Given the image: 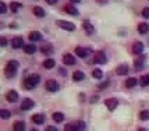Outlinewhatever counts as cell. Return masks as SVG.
Masks as SVG:
<instances>
[{
    "label": "cell",
    "mask_w": 149,
    "mask_h": 131,
    "mask_svg": "<svg viewBox=\"0 0 149 131\" xmlns=\"http://www.w3.org/2000/svg\"><path fill=\"white\" fill-rule=\"evenodd\" d=\"M39 81H40V77H39L38 74H31V75H28L24 81V86H25L26 89H33V88H36V85L39 84Z\"/></svg>",
    "instance_id": "6da1fadb"
},
{
    "label": "cell",
    "mask_w": 149,
    "mask_h": 131,
    "mask_svg": "<svg viewBox=\"0 0 149 131\" xmlns=\"http://www.w3.org/2000/svg\"><path fill=\"white\" fill-rule=\"evenodd\" d=\"M17 68H18V61L10 60L6 66V75L8 78H13L14 75H15V72H17Z\"/></svg>",
    "instance_id": "7a4b0ae2"
},
{
    "label": "cell",
    "mask_w": 149,
    "mask_h": 131,
    "mask_svg": "<svg viewBox=\"0 0 149 131\" xmlns=\"http://www.w3.org/2000/svg\"><path fill=\"white\" fill-rule=\"evenodd\" d=\"M56 24H57V25L60 26V28L65 29V31H74V29H75V25H74L72 22H70V21L57 20V21H56Z\"/></svg>",
    "instance_id": "3957f363"
},
{
    "label": "cell",
    "mask_w": 149,
    "mask_h": 131,
    "mask_svg": "<svg viewBox=\"0 0 149 131\" xmlns=\"http://www.w3.org/2000/svg\"><path fill=\"white\" fill-rule=\"evenodd\" d=\"M106 61H107V59H106L104 52L99 50V52L95 53V56H93V63H96V64H104Z\"/></svg>",
    "instance_id": "277c9868"
},
{
    "label": "cell",
    "mask_w": 149,
    "mask_h": 131,
    "mask_svg": "<svg viewBox=\"0 0 149 131\" xmlns=\"http://www.w3.org/2000/svg\"><path fill=\"white\" fill-rule=\"evenodd\" d=\"M45 86H46V89H47L49 92L58 91V84H57V81H54V79H47V81H46V84H45Z\"/></svg>",
    "instance_id": "5b68a950"
},
{
    "label": "cell",
    "mask_w": 149,
    "mask_h": 131,
    "mask_svg": "<svg viewBox=\"0 0 149 131\" xmlns=\"http://www.w3.org/2000/svg\"><path fill=\"white\" fill-rule=\"evenodd\" d=\"M104 105H106V107H107L109 110H114L117 106H118V100H117L116 98H107L104 100Z\"/></svg>",
    "instance_id": "8992f818"
},
{
    "label": "cell",
    "mask_w": 149,
    "mask_h": 131,
    "mask_svg": "<svg viewBox=\"0 0 149 131\" xmlns=\"http://www.w3.org/2000/svg\"><path fill=\"white\" fill-rule=\"evenodd\" d=\"M131 52L134 54H141L143 52V43L142 42H134L131 46Z\"/></svg>",
    "instance_id": "52a82bcc"
},
{
    "label": "cell",
    "mask_w": 149,
    "mask_h": 131,
    "mask_svg": "<svg viewBox=\"0 0 149 131\" xmlns=\"http://www.w3.org/2000/svg\"><path fill=\"white\" fill-rule=\"evenodd\" d=\"M33 106H35V102H33L32 99L26 98L21 102V109H22V110H29V109H32Z\"/></svg>",
    "instance_id": "ba28073f"
},
{
    "label": "cell",
    "mask_w": 149,
    "mask_h": 131,
    "mask_svg": "<svg viewBox=\"0 0 149 131\" xmlns=\"http://www.w3.org/2000/svg\"><path fill=\"white\" fill-rule=\"evenodd\" d=\"M75 54H77L78 57H81V59H85L89 54V50L85 49V47H81V46H77L75 47Z\"/></svg>",
    "instance_id": "9c48e42d"
},
{
    "label": "cell",
    "mask_w": 149,
    "mask_h": 131,
    "mask_svg": "<svg viewBox=\"0 0 149 131\" xmlns=\"http://www.w3.org/2000/svg\"><path fill=\"white\" fill-rule=\"evenodd\" d=\"M63 61L67 66H72L75 63V57L72 54H70V53H65V54H63Z\"/></svg>",
    "instance_id": "30bf717a"
},
{
    "label": "cell",
    "mask_w": 149,
    "mask_h": 131,
    "mask_svg": "<svg viewBox=\"0 0 149 131\" xmlns=\"http://www.w3.org/2000/svg\"><path fill=\"white\" fill-rule=\"evenodd\" d=\"M7 100L10 102V103H14V102H17L18 100V93L17 91H8L7 92Z\"/></svg>",
    "instance_id": "8fae6325"
},
{
    "label": "cell",
    "mask_w": 149,
    "mask_h": 131,
    "mask_svg": "<svg viewBox=\"0 0 149 131\" xmlns=\"http://www.w3.org/2000/svg\"><path fill=\"white\" fill-rule=\"evenodd\" d=\"M22 45H24V40H22L21 36H14L13 39H11V46H13L14 49H18Z\"/></svg>",
    "instance_id": "7c38bea8"
},
{
    "label": "cell",
    "mask_w": 149,
    "mask_h": 131,
    "mask_svg": "<svg viewBox=\"0 0 149 131\" xmlns=\"http://www.w3.org/2000/svg\"><path fill=\"white\" fill-rule=\"evenodd\" d=\"M128 72V66L127 64H120L116 68V74L117 75H125Z\"/></svg>",
    "instance_id": "4fadbf2b"
},
{
    "label": "cell",
    "mask_w": 149,
    "mask_h": 131,
    "mask_svg": "<svg viewBox=\"0 0 149 131\" xmlns=\"http://www.w3.org/2000/svg\"><path fill=\"white\" fill-rule=\"evenodd\" d=\"M32 121L35 123V124H43V123H45V116L36 113V114H33L32 116Z\"/></svg>",
    "instance_id": "5bb4252c"
},
{
    "label": "cell",
    "mask_w": 149,
    "mask_h": 131,
    "mask_svg": "<svg viewBox=\"0 0 149 131\" xmlns=\"http://www.w3.org/2000/svg\"><path fill=\"white\" fill-rule=\"evenodd\" d=\"M13 130L14 131H25V123L21 121V120L15 121V123L13 124Z\"/></svg>",
    "instance_id": "9a60e30c"
},
{
    "label": "cell",
    "mask_w": 149,
    "mask_h": 131,
    "mask_svg": "<svg viewBox=\"0 0 149 131\" xmlns=\"http://www.w3.org/2000/svg\"><path fill=\"white\" fill-rule=\"evenodd\" d=\"M29 39H31V42H38L42 39V35L38 31H32V32H29Z\"/></svg>",
    "instance_id": "2e32d148"
},
{
    "label": "cell",
    "mask_w": 149,
    "mask_h": 131,
    "mask_svg": "<svg viewBox=\"0 0 149 131\" xmlns=\"http://www.w3.org/2000/svg\"><path fill=\"white\" fill-rule=\"evenodd\" d=\"M64 11L68 14H71V15H78V10L74 6H71V4H65Z\"/></svg>",
    "instance_id": "e0dca14e"
},
{
    "label": "cell",
    "mask_w": 149,
    "mask_h": 131,
    "mask_svg": "<svg viewBox=\"0 0 149 131\" xmlns=\"http://www.w3.org/2000/svg\"><path fill=\"white\" fill-rule=\"evenodd\" d=\"M24 52H25L26 54H33V53L36 52V46L32 45V43L25 45V46H24Z\"/></svg>",
    "instance_id": "ac0fdd59"
},
{
    "label": "cell",
    "mask_w": 149,
    "mask_h": 131,
    "mask_svg": "<svg viewBox=\"0 0 149 131\" xmlns=\"http://www.w3.org/2000/svg\"><path fill=\"white\" fill-rule=\"evenodd\" d=\"M82 26H84V29H85V32H86V33H92V32H93V25H92L89 21L85 20L84 22H82Z\"/></svg>",
    "instance_id": "d6986e66"
},
{
    "label": "cell",
    "mask_w": 149,
    "mask_h": 131,
    "mask_svg": "<svg viewBox=\"0 0 149 131\" xmlns=\"http://www.w3.org/2000/svg\"><path fill=\"white\" fill-rule=\"evenodd\" d=\"M40 52L43 53V54H46V56H49V54H52L53 53V47L52 45H45L40 47Z\"/></svg>",
    "instance_id": "ffe728a7"
},
{
    "label": "cell",
    "mask_w": 149,
    "mask_h": 131,
    "mask_svg": "<svg viewBox=\"0 0 149 131\" xmlns=\"http://www.w3.org/2000/svg\"><path fill=\"white\" fill-rule=\"evenodd\" d=\"M52 118L54 121H57V123H61L63 120H64V114L63 113H60V111H56V113H53Z\"/></svg>",
    "instance_id": "44dd1931"
},
{
    "label": "cell",
    "mask_w": 149,
    "mask_h": 131,
    "mask_svg": "<svg viewBox=\"0 0 149 131\" xmlns=\"http://www.w3.org/2000/svg\"><path fill=\"white\" fill-rule=\"evenodd\" d=\"M84 78H85V74L82 71H74V74H72V79L74 81H82Z\"/></svg>",
    "instance_id": "7402d4cb"
},
{
    "label": "cell",
    "mask_w": 149,
    "mask_h": 131,
    "mask_svg": "<svg viewBox=\"0 0 149 131\" xmlns=\"http://www.w3.org/2000/svg\"><path fill=\"white\" fill-rule=\"evenodd\" d=\"M148 31H149V25H148V24L141 22V24L138 25V32H139V33H148Z\"/></svg>",
    "instance_id": "603a6c76"
},
{
    "label": "cell",
    "mask_w": 149,
    "mask_h": 131,
    "mask_svg": "<svg viewBox=\"0 0 149 131\" xmlns=\"http://www.w3.org/2000/svg\"><path fill=\"white\" fill-rule=\"evenodd\" d=\"M54 64H56V61H54L53 59H46L45 61H43V67H45V68H47V70L53 68V67H54Z\"/></svg>",
    "instance_id": "cb8c5ba5"
},
{
    "label": "cell",
    "mask_w": 149,
    "mask_h": 131,
    "mask_svg": "<svg viewBox=\"0 0 149 131\" xmlns=\"http://www.w3.org/2000/svg\"><path fill=\"white\" fill-rule=\"evenodd\" d=\"M21 6H22V4L18 3V1H11V3H10V10H11L13 13H17L19 8H21Z\"/></svg>",
    "instance_id": "d4e9b609"
},
{
    "label": "cell",
    "mask_w": 149,
    "mask_h": 131,
    "mask_svg": "<svg viewBox=\"0 0 149 131\" xmlns=\"http://www.w3.org/2000/svg\"><path fill=\"white\" fill-rule=\"evenodd\" d=\"M0 117L3 118V120L10 118V117H11V111L7 110V109H1V110H0Z\"/></svg>",
    "instance_id": "484cf974"
},
{
    "label": "cell",
    "mask_w": 149,
    "mask_h": 131,
    "mask_svg": "<svg viewBox=\"0 0 149 131\" xmlns=\"http://www.w3.org/2000/svg\"><path fill=\"white\" fill-rule=\"evenodd\" d=\"M102 75H103V71L100 70V68H95L93 71H92V77L96 79H100L102 78Z\"/></svg>",
    "instance_id": "4316f807"
},
{
    "label": "cell",
    "mask_w": 149,
    "mask_h": 131,
    "mask_svg": "<svg viewBox=\"0 0 149 131\" xmlns=\"http://www.w3.org/2000/svg\"><path fill=\"white\" fill-rule=\"evenodd\" d=\"M33 14L36 15V17H43L45 15V11H43V8L42 7H33Z\"/></svg>",
    "instance_id": "83f0119b"
},
{
    "label": "cell",
    "mask_w": 149,
    "mask_h": 131,
    "mask_svg": "<svg viewBox=\"0 0 149 131\" xmlns=\"http://www.w3.org/2000/svg\"><path fill=\"white\" fill-rule=\"evenodd\" d=\"M135 85H136V78H134V77H132V78H128L125 81V86H127V88H134Z\"/></svg>",
    "instance_id": "f1b7e54d"
},
{
    "label": "cell",
    "mask_w": 149,
    "mask_h": 131,
    "mask_svg": "<svg viewBox=\"0 0 149 131\" xmlns=\"http://www.w3.org/2000/svg\"><path fill=\"white\" fill-rule=\"evenodd\" d=\"M139 82H141L142 86H148L149 85V75H142L141 79H139Z\"/></svg>",
    "instance_id": "f546056e"
},
{
    "label": "cell",
    "mask_w": 149,
    "mask_h": 131,
    "mask_svg": "<svg viewBox=\"0 0 149 131\" xmlns=\"http://www.w3.org/2000/svg\"><path fill=\"white\" fill-rule=\"evenodd\" d=\"M139 118L141 120H149V110H142L139 113Z\"/></svg>",
    "instance_id": "4dcf8cb0"
},
{
    "label": "cell",
    "mask_w": 149,
    "mask_h": 131,
    "mask_svg": "<svg viewBox=\"0 0 149 131\" xmlns=\"http://www.w3.org/2000/svg\"><path fill=\"white\" fill-rule=\"evenodd\" d=\"M74 125H75L77 131H82L85 128V123H84V121H77V123H74Z\"/></svg>",
    "instance_id": "1f68e13d"
},
{
    "label": "cell",
    "mask_w": 149,
    "mask_h": 131,
    "mask_svg": "<svg viewBox=\"0 0 149 131\" xmlns=\"http://www.w3.org/2000/svg\"><path fill=\"white\" fill-rule=\"evenodd\" d=\"M143 66V57H139L138 60H135V68H141Z\"/></svg>",
    "instance_id": "d6a6232c"
},
{
    "label": "cell",
    "mask_w": 149,
    "mask_h": 131,
    "mask_svg": "<svg viewBox=\"0 0 149 131\" xmlns=\"http://www.w3.org/2000/svg\"><path fill=\"white\" fill-rule=\"evenodd\" d=\"M6 11H7L6 3H4V1H0V13H1V14H6Z\"/></svg>",
    "instance_id": "836d02e7"
},
{
    "label": "cell",
    "mask_w": 149,
    "mask_h": 131,
    "mask_svg": "<svg viewBox=\"0 0 149 131\" xmlns=\"http://www.w3.org/2000/svg\"><path fill=\"white\" fill-rule=\"evenodd\" d=\"M64 131H77V128H75L74 124H65Z\"/></svg>",
    "instance_id": "e575fe53"
},
{
    "label": "cell",
    "mask_w": 149,
    "mask_h": 131,
    "mask_svg": "<svg viewBox=\"0 0 149 131\" xmlns=\"http://www.w3.org/2000/svg\"><path fill=\"white\" fill-rule=\"evenodd\" d=\"M142 17L143 18H149V7H145L142 10Z\"/></svg>",
    "instance_id": "d590c367"
},
{
    "label": "cell",
    "mask_w": 149,
    "mask_h": 131,
    "mask_svg": "<svg viewBox=\"0 0 149 131\" xmlns=\"http://www.w3.org/2000/svg\"><path fill=\"white\" fill-rule=\"evenodd\" d=\"M109 84H110L109 81H104V82H102V84L97 86V88H99V89H104V88H107V86H109Z\"/></svg>",
    "instance_id": "8d00e7d4"
},
{
    "label": "cell",
    "mask_w": 149,
    "mask_h": 131,
    "mask_svg": "<svg viewBox=\"0 0 149 131\" xmlns=\"http://www.w3.org/2000/svg\"><path fill=\"white\" fill-rule=\"evenodd\" d=\"M45 131H57V128H56V127H53V125H49V127H46Z\"/></svg>",
    "instance_id": "74e56055"
},
{
    "label": "cell",
    "mask_w": 149,
    "mask_h": 131,
    "mask_svg": "<svg viewBox=\"0 0 149 131\" xmlns=\"http://www.w3.org/2000/svg\"><path fill=\"white\" fill-rule=\"evenodd\" d=\"M6 45H7V40H6V38L3 36V38H1V46H6Z\"/></svg>",
    "instance_id": "f35d334b"
},
{
    "label": "cell",
    "mask_w": 149,
    "mask_h": 131,
    "mask_svg": "<svg viewBox=\"0 0 149 131\" xmlns=\"http://www.w3.org/2000/svg\"><path fill=\"white\" fill-rule=\"evenodd\" d=\"M96 1L99 3V4H106V3H107L109 0H96Z\"/></svg>",
    "instance_id": "ab89813d"
},
{
    "label": "cell",
    "mask_w": 149,
    "mask_h": 131,
    "mask_svg": "<svg viewBox=\"0 0 149 131\" xmlns=\"http://www.w3.org/2000/svg\"><path fill=\"white\" fill-rule=\"evenodd\" d=\"M46 3H49V4H54V3H57V0H46Z\"/></svg>",
    "instance_id": "60d3db41"
},
{
    "label": "cell",
    "mask_w": 149,
    "mask_h": 131,
    "mask_svg": "<svg viewBox=\"0 0 149 131\" xmlns=\"http://www.w3.org/2000/svg\"><path fill=\"white\" fill-rule=\"evenodd\" d=\"M70 1H71V3H79L81 0H70Z\"/></svg>",
    "instance_id": "b9f144b4"
},
{
    "label": "cell",
    "mask_w": 149,
    "mask_h": 131,
    "mask_svg": "<svg viewBox=\"0 0 149 131\" xmlns=\"http://www.w3.org/2000/svg\"><path fill=\"white\" fill-rule=\"evenodd\" d=\"M136 131H146V130H145V128H142V127H141V128H138V130H136Z\"/></svg>",
    "instance_id": "7bdbcfd3"
},
{
    "label": "cell",
    "mask_w": 149,
    "mask_h": 131,
    "mask_svg": "<svg viewBox=\"0 0 149 131\" xmlns=\"http://www.w3.org/2000/svg\"><path fill=\"white\" fill-rule=\"evenodd\" d=\"M31 131H38V130H31Z\"/></svg>",
    "instance_id": "ee69618b"
},
{
    "label": "cell",
    "mask_w": 149,
    "mask_h": 131,
    "mask_svg": "<svg viewBox=\"0 0 149 131\" xmlns=\"http://www.w3.org/2000/svg\"><path fill=\"white\" fill-rule=\"evenodd\" d=\"M148 75H149V74H148Z\"/></svg>",
    "instance_id": "f6af8a7d"
}]
</instances>
